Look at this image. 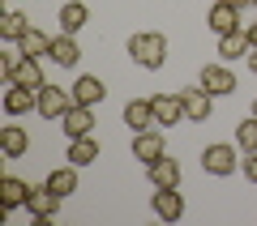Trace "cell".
Returning <instances> with one entry per match:
<instances>
[{
	"mask_svg": "<svg viewBox=\"0 0 257 226\" xmlns=\"http://www.w3.org/2000/svg\"><path fill=\"white\" fill-rule=\"evenodd\" d=\"M128 56H133V64H142V68H163L167 64V34H159V30H150V34H133L128 38Z\"/></svg>",
	"mask_w": 257,
	"mask_h": 226,
	"instance_id": "1",
	"label": "cell"
},
{
	"mask_svg": "<svg viewBox=\"0 0 257 226\" xmlns=\"http://www.w3.org/2000/svg\"><path fill=\"white\" fill-rule=\"evenodd\" d=\"M236 166H240V150H236V145L214 141V145H206V150H202V171L206 175H219V180H223V175H231Z\"/></svg>",
	"mask_w": 257,
	"mask_h": 226,
	"instance_id": "2",
	"label": "cell"
},
{
	"mask_svg": "<svg viewBox=\"0 0 257 226\" xmlns=\"http://www.w3.org/2000/svg\"><path fill=\"white\" fill-rule=\"evenodd\" d=\"M180 102H184V120H197V124H206L214 111V94L202 90V86H184L180 90Z\"/></svg>",
	"mask_w": 257,
	"mask_h": 226,
	"instance_id": "3",
	"label": "cell"
},
{
	"mask_svg": "<svg viewBox=\"0 0 257 226\" xmlns=\"http://www.w3.org/2000/svg\"><path fill=\"white\" fill-rule=\"evenodd\" d=\"M60 192H52L47 184H39V188H30V200H26V209H30V218L35 222H52L56 214H60Z\"/></svg>",
	"mask_w": 257,
	"mask_h": 226,
	"instance_id": "4",
	"label": "cell"
},
{
	"mask_svg": "<svg viewBox=\"0 0 257 226\" xmlns=\"http://www.w3.org/2000/svg\"><path fill=\"white\" fill-rule=\"evenodd\" d=\"M133 158H138L142 166H155L159 158H167V150H163V132H155V128H146V132H133Z\"/></svg>",
	"mask_w": 257,
	"mask_h": 226,
	"instance_id": "5",
	"label": "cell"
},
{
	"mask_svg": "<svg viewBox=\"0 0 257 226\" xmlns=\"http://www.w3.org/2000/svg\"><path fill=\"white\" fill-rule=\"evenodd\" d=\"M69 107H73V94L64 90V86H43L39 90V116L43 120H60Z\"/></svg>",
	"mask_w": 257,
	"mask_h": 226,
	"instance_id": "6",
	"label": "cell"
},
{
	"mask_svg": "<svg viewBox=\"0 0 257 226\" xmlns=\"http://www.w3.org/2000/svg\"><path fill=\"white\" fill-rule=\"evenodd\" d=\"M60 128H64V136H69V141H73V136H90V132H94V107L73 102V107L60 116Z\"/></svg>",
	"mask_w": 257,
	"mask_h": 226,
	"instance_id": "7",
	"label": "cell"
},
{
	"mask_svg": "<svg viewBox=\"0 0 257 226\" xmlns=\"http://www.w3.org/2000/svg\"><path fill=\"white\" fill-rule=\"evenodd\" d=\"M202 90H210L214 98L219 94H236V72L227 64H206L202 68Z\"/></svg>",
	"mask_w": 257,
	"mask_h": 226,
	"instance_id": "8",
	"label": "cell"
},
{
	"mask_svg": "<svg viewBox=\"0 0 257 226\" xmlns=\"http://www.w3.org/2000/svg\"><path fill=\"white\" fill-rule=\"evenodd\" d=\"M150 107H155V124H159V128H172V124H180V120H184L180 94H155Z\"/></svg>",
	"mask_w": 257,
	"mask_h": 226,
	"instance_id": "9",
	"label": "cell"
},
{
	"mask_svg": "<svg viewBox=\"0 0 257 226\" xmlns=\"http://www.w3.org/2000/svg\"><path fill=\"white\" fill-rule=\"evenodd\" d=\"M69 94H73V102H82V107H99V102L107 98V86L86 72V77H77V82L69 86Z\"/></svg>",
	"mask_w": 257,
	"mask_h": 226,
	"instance_id": "10",
	"label": "cell"
},
{
	"mask_svg": "<svg viewBox=\"0 0 257 226\" xmlns=\"http://www.w3.org/2000/svg\"><path fill=\"white\" fill-rule=\"evenodd\" d=\"M210 30L214 34H231V30H240V9L231 4V0H214L210 4Z\"/></svg>",
	"mask_w": 257,
	"mask_h": 226,
	"instance_id": "11",
	"label": "cell"
},
{
	"mask_svg": "<svg viewBox=\"0 0 257 226\" xmlns=\"http://www.w3.org/2000/svg\"><path fill=\"white\" fill-rule=\"evenodd\" d=\"M5 111H9V116H26V111H39V90H26V86L9 82V90H5Z\"/></svg>",
	"mask_w": 257,
	"mask_h": 226,
	"instance_id": "12",
	"label": "cell"
},
{
	"mask_svg": "<svg viewBox=\"0 0 257 226\" xmlns=\"http://www.w3.org/2000/svg\"><path fill=\"white\" fill-rule=\"evenodd\" d=\"M155 214L163 222H180L184 218V196L176 188H155Z\"/></svg>",
	"mask_w": 257,
	"mask_h": 226,
	"instance_id": "13",
	"label": "cell"
},
{
	"mask_svg": "<svg viewBox=\"0 0 257 226\" xmlns=\"http://www.w3.org/2000/svg\"><path fill=\"white\" fill-rule=\"evenodd\" d=\"M26 200H30V184H22L18 175H5V180H0V205L9 209V214L22 209Z\"/></svg>",
	"mask_w": 257,
	"mask_h": 226,
	"instance_id": "14",
	"label": "cell"
},
{
	"mask_svg": "<svg viewBox=\"0 0 257 226\" xmlns=\"http://www.w3.org/2000/svg\"><path fill=\"white\" fill-rule=\"evenodd\" d=\"M124 124L133 128V132H146V128H155V107H150V98H133V102H124Z\"/></svg>",
	"mask_w": 257,
	"mask_h": 226,
	"instance_id": "15",
	"label": "cell"
},
{
	"mask_svg": "<svg viewBox=\"0 0 257 226\" xmlns=\"http://www.w3.org/2000/svg\"><path fill=\"white\" fill-rule=\"evenodd\" d=\"M146 171H150V188H180V162L176 158H159Z\"/></svg>",
	"mask_w": 257,
	"mask_h": 226,
	"instance_id": "16",
	"label": "cell"
},
{
	"mask_svg": "<svg viewBox=\"0 0 257 226\" xmlns=\"http://www.w3.org/2000/svg\"><path fill=\"white\" fill-rule=\"evenodd\" d=\"M86 22H90V9H86L82 0H69V4L60 9V34H77Z\"/></svg>",
	"mask_w": 257,
	"mask_h": 226,
	"instance_id": "17",
	"label": "cell"
},
{
	"mask_svg": "<svg viewBox=\"0 0 257 226\" xmlns=\"http://www.w3.org/2000/svg\"><path fill=\"white\" fill-rule=\"evenodd\" d=\"M253 52V43H248L244 30H231V34H219V56L223 60H240V56Z\"/></svg>",
	"mask_w": 257,
	"mask_h": 226,
	"instance_id": "18",
	"label": "cell"
},
{
	"mask_svg": "<svg viewBox=\"0 0 257 226\" xmlns=\"http://www.w3.org/2000/svg\"><path fill=\"white\" fill-rule=\"evenodd\" d=\"M94 158H99V141L94 136H73L69 141V162L73 166H90Z\"/></svg>",
	"mask_w": 257,
	"mask_h": 226,
	"instance_id": "19",
	"label": "cell"
},
{
	"mask_svg": "<svg viewBox=\"0 0 257 226\" xmlns=\"http://www.w3.org/2000/svg\"><path fill=\"white\" fill-rule=\"evenodd\" d=\"M9 82L26 86V90H43V86H47V82H43V64H39V60H30V56H26V60L18 64V72H13Z\"/></svg>",
	"mask_w": 257,
	"mask_h": 226,
	"instance_id": "20",
	"label": "cell"
},
{
	"mask_svg": "<svg viewBox=\"0 0 257 226\" xmlns=\"http://www.w3.org/2000/svg\"><path fill=\"white\" fill-rule=\"evenodd\" d=\"M0 145H5V154H9V158H22V154L30 150V136H26V128L5 124V132H0Z\"/></svg>",
	"mask_w": 257,
	"mask_h": 226,
	"instance_id": "21",
	"label": "cell"
},
{
	"mask_svg": "<svg viewBox=\"0 0 257 226\" xmlns=\"http://www.w3.org/2000/svg\"><path fill=\"white\" fill-rule=\"evenodd\" d=\"M52 60H56V64H64V68H73V64L82 60V47L73 43V34H60V38H52Z\"/></svg>",
	"mask_w": 257,
	"mask_h": 226,
	"instance_id": "22",
	"label": "cell"
},
{
	"mask_svg": "<svg viewBox=\"0 0 257 226\" xmlns=\"http://www.w3.org/2000/svg\"><path fill=\"white\" fill-rule=\"evenodd\" d=\"M18 47H22V56H30V60H39V56H52V38H47L39 26H30L26 38H22Z\"/></svg>",
	"mask_w": 257,
	"mask_h": 226,
	"instance_id": "23",
	"label": "cell"
},
{
	"mask_svg": "<svg viewBox=\"0 0 257 226\" xmlns=\"http://www.w3.org/2000/svg\"><path fill=\"white\" fill-rule=\"evenodd\" d=\"M47 188H52V192H60V196L77 192V166L69 162V166H60V171H52V175H47Z\"/></svg>",
	"mask_w": 257,
	"mask_h": 226,
	"instance_id": "24",
	"label": "cell"
},
{
	"mask_svg": "<svg viewBox=\"0 0 257 226\" xmlns=\"http://www.w3.org/2000/svg\"><path fill=\"white\" fill-rule=\"evenodd\" d=\"M26 30H30V22L22 18V13H5V18H0V38H9V43H22Z\"/></svg>",
	"mask_w": 257,
	"mask_h": 226,
	"instance_id": "25",
	"label": "cell"
},
{
	"mask_svg": "<svg viewBox=\"0 0 257 226\" xmlns=\"http://www.w3.org/2000/svg\"><path fill=\"white\" fill-rule=\"evenodd\" d=\"M236 145L244 150V154H253V150H257V116H248L244 124H236Z\"/></svg>",
	"mask_w": 257,
	"mask_h": 226,
	"instance_id": "26",
	"label": "cell"
},
{
	"mask_svg": "<svg viewBox=\"0 0 257 226\" xmlns=\"http://www.w3.org/2000/svg\"><path fill=\"white\" fill-rule=\"evenodd\" d=\"M26 60V56H22V47H13V52H5V60H0V68H5V82H9L13 72H18V64Z\"/></svg>",
	"mask_w": 257,
	"mask_h": 226,
	"instance_id": "27",
	"label": "cell"
},
{
	"mask_svg": "<svg viewBox=\"0 0 257 226\" xmlns=\"http://www.w3.org/2000/svg\"><path fill=\"white\" fill-rule=\"evenodd\" d=\"M244 180H248V184H257V150L244 158Z\"/></svg>",
	"mask_w": 257,
	"mask_h": 226,
	"instance_id": "28",
	"label": "cell"
},
{
	"mask_svg": "<svg viewBox=\"0 0 257 226\" xmlns=\"http://www.w3.org/2000/svg\"><path fill=\"white\" fill-rule=\"evenodd\" d=\"M244 34H248V43L257 47V22H248V26H244Z\"/></svg>",
	"mask_w": 257,
	"mask_h": 226,
	"instance_id": "29",
	"label": "cell"
},
{
	"mask_svg": "<svg viewBox=\"0 0 257 226\" xmlns=\"http://www.w3.org/2000/svg\"><path fill=\"white\" fill-rule=\"evenodd\" d=\"M248 68L257 72V47H253V52H248Z\"/></svg>",
	"mask_w": 257,
	"mask_h": 226,
	"instance_id": "30",
	"label": "cell"
},
{
	"mask_svg": "<svg viewBox=\"0 0 257 226\" xmlns=\"http://www.w3.org/2000/svg\"><path fill=\"white\" fill-rule=\"evenodd\" d=\"M231 4H236V9H248V4H257V0H231Z\"/></svg>",
	"mask_w": 257,
	"mask_h": 226,
	"instance_id": "31",
	"label": "cell"
},
{
	"mask_svg": "<svg viewBox=\"0 0 257 226\" xmlns=\"http://www.w3.org/2000/svg\"><path fill=\"white\" fill-rule=\"evenodd\" d=\"M253 116H257V98H253Z\"/></svg>",
	"mask_w": 257,
	"mask_h": 226,
	"instance_id": "32",
	"label": "cell"
},
{
	"mask_svg": "<svg viewBox=\"0 0 257 226\" xmlns=\"http://www.w3.org/2000/svg\"><path fill=\"white\" fill-rule=\"evenodd\" d=\"M210 4H214V0H210Z\"/></svg>",
	"mask_w": 257,
	"mask_h": 226,
	"instance_id": "33",
	"label": "cell"
}]
</instances>
